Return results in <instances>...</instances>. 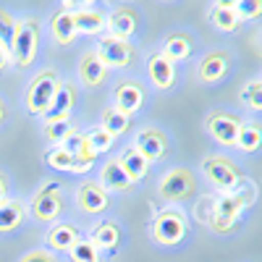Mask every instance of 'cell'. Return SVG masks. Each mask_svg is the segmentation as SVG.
Masks as SVG:
<instances>
[{"label":"cell","mask_w":262,"mask_h":262,"mask_svg":"<svg viewBox=\"0 0 262 262\" xmlns=\"http://www.w3.org/2000/svg\"><path fill=\"white\" fill-rule=\"evenodd\" d=\"M45 163H48V168H53L58 173H79V163L74 158V152H69L63 144H55L48 149Z\"/></svg>","instance_id":"cell-26"},{"label":"cell","mask_w":262,"mask_h":262,"mask_svg":"<svg viewBox=\"0 0 262 262\" xmlns=\"http://www.w3.org/2000/svg\"><path fill=\"white\" fill-rule=\"evenodd\" d=\"M233 11H236L238 21H254L262 13V0H238Z\"/></svg>","instance_id":"cell-36"},{"label":"cell","mask_w":262,"mask_h":262,"mask_svg":"<svg viewBox=\"0 0 262 262\" xmlns=\"http://www.w3.org/2000/svg\"><path fill=\"white\" fill-rule=\"evenodd\" d=\"M74 105H76V86L69 84V81H63L60 90L53 97V102H50V107H48V113L42 118L45 121H69Z\"/></svg>","instance_id":"cell-19"},{"label":"cell","mask_w":262,"mask_h":262,"mask_svg":"<svg viewBox=\"0 0 262 262\" xmlns=\"http://www.w3.org/2000/svg\"><path fill=\"white\" fill-rule=\"evenodd\" d=\"M144 97H147L144 86L139 81L126 79V81H118L116 90H113V107H118V111L126 113V116H134L144 105Z\"/></svg>","instance_id":"cell-15"},{"label":"cell","mask_w":262,"mask_h":262,"mask_svg":"<svg viewBox=\"0 0 262 262\" xmlns=\"http://www.w3.org/2000/svg\"><path fill=\"white\" fill-rule=\"evenodd\" d=\"M207 21L217 32H223V34H233L238 29V24H242L233 8H217V6H212L207 11Z\"/></svg>","instance_id":"cell-29"},{"label":"cell","mask_w":262,"mask_h":262,"mask_svg":"<svg viewBox=\"0 0 262 262\" xmlns=\"http://www.w3.org/2000/svg\"><path fill=\"white\" fill-rule=\"evenodd\" d=\"M66 254H69L71 257V262H105V257H102V252L90 242V238H79V242L69 249V252H66Z\"/></svg>","instance_id":"cell-31"},{"label":"cell","mask_w":262,"mask_h":262,"mask_svg":"<svg viewBox=\"0 0 262 262\" xmlns=\"http://www.w3.org/2000/svg\"><path fill=\"white\" fill-rule=\"evenodd\" d=\"M238 102L249 111H262V79L252 76L242 90H238Z\"/></svg>","instance_id":"cell-30"},{"label":"cell","mask_w":262,"mask_h":262,"mask_svg":"<svg viewBox=\"0 0 262 262\" xmlns=\"http://www.w3.org/2000/svg\"><path fill=\"white\" fill-rule=\"evenodd\" d=\"M149 231H152V242L158 247H168V249L179 247L189 236V215L179 205H168L155 215Z\"/></svg>","instance_id":"cell-4"},{"label":"cell","mask_w":262,"mask_h":262,"mask_svg":"<svg viewBox=\"0 0 262 262\" xmlns=\"http://www.w3.org/2000/svg\"><path fill=\"white\" fill-rule=\"evenodd\" d=\"M18 262H60L55 252L50 249H29L18 257Z\"/></svg>","instance_id":"cell-37"},{"label":"cell","mask_w":262,"mask_h":262,"mask_svg":"<svg viewBox=\"0 0 262 262\" xmlns=\"http://www.w3.org/2000/svg\"><path fill=\"white\" fill-rule=\"evenodd\" d=\"M39 39H42V24L39 18L27 16L16 21V32L11 39V60L16 69H32L37 53H39Z\"/></svg>","instance_id":"cell-3"},{"label":"cell","mask_w":262,"mask_h":262,"mask_svg":"<svg viewBox=\"0 0 262 262\" xmlns=\"http://www.w3.org/2000/svg\"><path fill=\"white\" fill-rule=\"evenodd\" d=\"M163 3H170V0H163Z\"/></svg>","instance_id":"cell-43"},{"label":"cell","mask_w":262,"mask_h":262,"mask_svg":"<svg viewBox=\"0 0 262 262\" xmlns=\"http://www.w3.org/2000/svg\"><path fill=\"white\" fill-rule=\"evenodd\" d=\"M100 126L107 131V134H113L116 139L118 137H123L126 131L131 128V116H126V113H121L118 107H105L102 111V116H100Z\"/></svg>","instance_id":"cell-27"},{"label":"cell","mask_w":262,"mask_h":262,"mask_svg":"<svg viewBox=\"0 0 262 262\" xmlns=\"http://www.w3.org/2000/svg\"><path fill=\"white\" fill-rule=\"evenodd\" d=\"M107 71L111 69L100 60V55L95 50H86L79 60V81L86 86V90H97L100 84H105Z\"/></svg>","instance_id":"cell-17"},{"label":"cell","mask_w":262,"mask_h":262,"mask_svg":"<svg viewBox=\"0 0 262 262\" xmlns=\"http://www.w3.org/2000/svg\"><path fill=\"white\" fill-rule=\"evenodd\" d=\"M76 207L84 215H102L111 207V191L95 179H84L76 189Z\"/></svg>","instance_id":"cell-11"},{"label":"cell","mask_w":262,"mask_h":262,"mask_svg":"<svg viewBox=\"0 0 262 262\" xmlns=\"http://www.w3.org/2000/svg\"><path fill=\"white\" fill-rule=\"evenodd\" d=\"M45 139L50 142V147H55V144H63L66 139H69V134H71V121H45Z\"/></svg>","instance_id":"cell-33"},{"label":"cell","mask_w":262,"mask_h":262,"mask_svg":"<svg viewBox=\"0 0 262 262\" xmlns=\"http://www.w3.org/2000/svg\"><path fill=\"white\" fill-rule=\"evenodd\" d=\"M257 200V186L244 176L233 189L228 191H221L215 196V207H212V215L207 221V228L217 236H228L233 231H238V217L247 207H252Z\"/></svg>","instance_id":"cell-1"},{"label":"cell","mask_w":262,"mask_h":262,"mask_svg":"<svg viewBox=\"0 0 262 262\" xmlns=\"http://www.w3.org/2000/svg\"><path fill=\"white\" fill-rule=\"evenodd\" d=\"M200 173H202L205 181H207L215 191H228V189H233L238 181L244 179L242 165H238L233 158H228V155H221V152L207 155V158L200 163Z\"/></svg>","instance_id":"cell-6"},{"label":"cell","mask_w":262,"mask_h":262,"mask_svg":"<svg viewBox=\"0 0 262 262\" xmlns=\"http://www.w3.org/2000/svg\"><path fill=\"white\" fill-rule=\"evenodd\" d=\"M144 71H147V79H149V84L155 86V90L170 92L173 86H176V79H179V74H176V63L168 60L160 50H155V53H149V55H147Z\"/></svg>","instance_id":"cell-13"},{"label":"cell","mask_w":262,"mask_h":262,"mask_svg":"<svg viewBox=\"0 0 262 262\" xmlns=\"http://www.w3.org/2000/svg\"><path fill=\"white\" fill-rule=\"evenodd\" d=\"M6 121H8V102L0 97V126H6Z\"/></svg>","instance_id":"cell-41"},{"label":"cell","mask_w":262,"mask_h":262,"mask_svg":"<svg viewBox=\"0 0 262 262\" xmlns=\"http://www.w3.org/2000/svg\"><path fill=\"white\" fill-rule=\"evenodd\" d=\"M236 3H238V0H215V6H217V8H233Z\"/></svg>","instance_id":"cell-42"},{"label":"cell","mask_w":262,"mask_h":262,"mask_svg":"<svg viewBox=\"0 0 262 262\" xmlns=\"http://www.w3.org/2000/svg\"><path fill=\"white\" fill-rule=\"evenodd\" d=\"M13 32H16V18L8 8L0 6V45H3L6 50L11 48V39H13ZM11 53V50H8Z\"/></svg>","instance_id":"cell-34"},{"label":"cell","mask_w":262,"mask_h":262,"mask_svg":"<svg viewBox=\"0 0 262 262\" xmlns=\"http://www.w3.org/2000/svg\"><path fill=\"white\" fill-rule=\"evenodd\" d=\"M262 144V131H259V123L257 121H244L242 128H238V134H236V149H242V152H257Z\"/></svg>","instance_id":"cell-28"},{"label":"cell","mask_w":262,"mask_h":262,"mask_svg":"<svg viewBox=\"0 0 262 262\" xmlns=\"http://www.w3.org/2000/svg\"><path fill=\"white\" fill-rule=\"evenodd\" d=\"M233 69V55L223 48L207 50L196 63V79L202 84H221Z\"/></svg>","instance_id":"cell-10"},{"label":"cell","mask_w":262,"mask_h":262,"mask_svg":"<svg viewBox=\"0 0 262 262\" xmlns=\"http://www.w3.org/2000/svg\"><path fill=\"white\" fill-rule=\"evenodd\" d=\"M121 238H123V231L116 221H97L92 228H90V242L100 249V252H116L121 247Z\"/></svg>","instance_id":"cell-18"},{"label":"cell","mask_w":262,"mask_h":262,"mask_svg":"<svg viewBox=\"0 0 262 262\" xmlns=\"http://www.w3.org/2000/svg\"><path fill=\"white\" fill-rule=\"evenodd\" d=\"M160 53L168 60H173V63H181V60H186L194 53V39H191L189 32H170L165 37V42H163V50Z\"/></svg>","instance_id":"cell-23"},{"label":"cell","mask_w":262,"mask_h":262,"mask_svg":"<svg viewBox=\"0 0 262 262\" xmlns=\"http://www.w3.org/2000/svg\"><path fill=\"white\" fill-rule=\"evenodd\" d=\"M200 194V176L189 165H173L158 181V196L165 205H184Z\"/></svg>","instance_id":"cell-2"},{"label":"cell","mask_w":262,"mask_h":262,"mask_svg":"<svg viewBox=\"0 0 262 262\" xmlns=\"http://www.w3.org/2000/svg\"><path fill=\"white\" fill-rule=\"evenodd\" d=\"M79 238H81L79 226H74L69 221H55V223H50V231L45 236V242H48V249L50 252L60 254V252H69L79 242Z\"/></svg>","instance_id":"cell-16"},{"label":"cell","mask_w":262,"mask_h":262,"mask_svg":"<svg viewBox=\"0 0 262 262\" xmlns=\"http://www.w3.org/2000/svg\"><path fill=\"white\" fill-rule=\"evenodd\" d=\"M29 215L34 217L37 223H55L60 221V215H63V189L58 181H45L42 186H37V191L32 194V200H29Z\"/></svg>","instance_id":"cell-7"},{"label":"cell","mask_w":262,"mask_h":262,"mask_svg":"<svg viewBox=\"0 0 262 262\" xmlns=\"http://www.w3.org/2000/svg\"><path fill=\"white\" fill-rule=\"evenodd\" d=\"M100 184H102L107 191H113V194H126V191H131V186H134V181H131L126 173H123L118 158L105 160V165H102V170H100Z\"/></svg>","instance_id":"cell-20"},{"label":"cell","mask_w":262,"mask_h":262,"mask_svg":"<svg viewBox=\"0 0 262 262\" xmlns=\"http://www.w3.org/2000/svg\"><path fill=\"white\" fill-rule=\"evenodd\" d=\"M212 207H215V196H212V194H202V196H194V210H191V215L196 217V223L207 226L210 215H212Z\"/></svg>","instance_id":"cell-35"},{"label":"cell","mask_w":262,"mask_h":262,"mask_svg":"<svg viewBox=\"0 0 262 262\" xmlns=\"http://www.w3.org/2000/svg\"><path fill=\"white\" fill-rule=\"evenodd\" d=\"M118 163H121V168H123V173L131 179V181H142V179H147V173H149V165L152 163H147L144 158H142V152L139 149H134V147H123L121 149V155H118Z\"/></svg>","instance_id":"cell-25"},{"label":"cell","mask_w":262,"mask_h":262,"mask_svg":"<svg viewBox=\"0 0 262 262\" xmlns=\"http://www.w3.org/2000/svg\"><path fill=\"white\" fill-rule=\"evenodd\" d=\"M105 11L102 8H86V11H74V27L76 34L86 37H100L105 32Z\"/></svg>","instance_id":"cell-24"},{"label":"cell","mask_w":262,"mask_h":262,"mask_svg":"<svg viewBox=\"0 0 262 262\" xmlns=\"http://www.w3.org/2000/svg\"><path fill=\"white\" fill-rule=\"evenodd\" d=\"M84 139L90 142V147L97 152V155L107 152V149L113 147V142H116V137H113V134H107V131H105L102 126H92V128H86V131H84Z\"/></svg>","instance_id":"cell-32"},{"label":"cell","mask_w":262,"mask_h":262,"mask_svg":"<svg viewBox=\"0 0 262 262\" xmlns=\"http://www.w3.org/2000/svg\"><path fill=\"white\" fill-rule=\"evenodd\" d=\"M102 6V0H60V8L66 11H86V8H97Z\"/></svg>","instance_id":"cell-38"},{"label":"cell","mask_w":262,"mask_h":262,"mask_svg":"<svg viewBox=\"0 0 262 262\" xmlns=\"http://www.w3.org/2000/svg\"><path fill=\"white\" fill-rule=\"evenodd\" d=\"M131 147L139 149L147 163H158V160H163L168 155V134L163 128H158V126H144V128L137 131L134 144Z\"/></svg>","instance_id":"cell-12"},{"label":"cell","mask_w":262,"mask_h":262,"mask_svg":"<svg viewBox=\"0 0 262 262\" xmlns=\"http://www.w3.org/2000/svg\"><path fill=\"white\" fill-rule=\"evenodd\" d=\"M92 50L100 55V60L107 66V69L128 71V69H134V63L139 60L137 48L131 45L128 39H121V37H113V34H102Z\"/></svg>","instance_id":"cell-8"},{"label":"cell","mask_w":262,"mask_h":262,"mask_svg":"<svg viewBox=\"0 0 262 262\" xmlns=\"http://www.w3.org/2000/svg\"><path fill=\"white\" fill-rule=\"evenodd\" d=\"M27 215H29V207L24 200H8L6 202H0V233H13L16 228H21V223L27 221Z\"/></svg>","instance_id":"cell-21"},{"label":"cell","mask_w":262,"mask_h":262,"mask_svg":"<svg viewBox=\"0 0 262 262\" xmlns=\"http://www.w3.org/2000/svg\"><path fill=\"white\" fill-rule=\"evenodd\" d=\"M60 84H63V79L58 76L55 69H42V71H37V76H32L27 95H24V105H27L29 116L42 118L48 113V107H50L55 92L60 90Z\"/></svg>","instance_id":"cell-5"},{"label":"cell","mask_w":262,"mask_h":262,"mask_svg":"<svg viewBox=\"0 0 262 262\" xmlns=\"http://www.w3.org/2000/svg\"><path fill=\"white\" fill-rule=\"evenodd\" d=\"M11 66H13V60H11V53H8L3 45H0V74H6V71L11 69Z\"/></svg>","instance_id":"cell-40"},{"label":"cell","mask_w":262,"mask_h":262,"mask_svg":"<svg viewBox=\"0 0 262 262\" xmlns=\"http://www.w3.org/2000/svg\"><path fill=\"white\" fill-rule=\"evenodd\" d=\"M139 29V13L128 6H118L113 8L111 13L105 16V32L113 34V37H121V39H128L137 34Z\"/></svg>","instance_id":"cell-14"},{"label":"cell","mask_w":262,"mask_h":262,"mask_svg":"<svg viewBox=\"0 0 262 262\" xmlns=\"http://www.w3.org/2000/svg\"><path fill=\"white\" fill-rule=\"evenodd\" d=\"M50 34H53V39L58 42L60 48H69V45H74V42H76L74 13H71V11H66V8L55 11V13L50 16Z\"/></svg>","instance_id":"cell-22"},{"label":"cell","mask_w":262,"mask_h":262,"mask_svg":"<svg viewBox=\"0 0 262 262\" xmlns=\"http://www.w3.org/2000/svg\"><path fill=\"white\" fill-rule=\"evenodd\" d=\"M11 194V181H8V173L0 168V202H6Z\"/></svg>","instance_id":"cell-39"},{"label":"cell","mask_w":262,"mask_h":262,"mask_svg":"<svg viewBox=\"0 0 262 262\" xmlns=\"http://www.w3.org/2000/svg\"><path fill=\"white\" fill-rule=\"evenodd\" d=\"M244 118L236 116L233 111H226V107H212V111L205 116V131L226 149H231L236 144V134L242 128Z\"/></svg>","instance_id":"cell-9"}]
</instances>
